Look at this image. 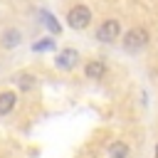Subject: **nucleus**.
<instances>
[{"mask_svg": "<svg viewBox=\"0 0 158 158\" xmlns=\"http://www.w3.org/2000/svg\"><path fill=\"white\" fill-rule=\"evenodd\" d=\"M148 44H151V30H148L146 25H133V27H128V30L121 35V47H123V52H128V54L143 52Z\"/></svg>", "mask_w": 158, "mask_h": 158, "instance_id": "1", "label": "nucleus"}, {"mask_svg": "<svg viewBox=\"0 0 158 158\" xmlns=\"http://www.w3.org/2000/svg\"><path fill=\"white\" fill-rule=\"evenodd\" d=\"M91 20H94V12H91V7L84 5V2L72 5V7L67 10V15H64L67 27H69V30H77V32H84V30L91 25Z\"/></svg>", "mask_w": 158, "mask_h": 158, "instance_id": "2", "label": "nucleus"}, {"mask_svg": "<svg viewBox=\"0 0 158 158\" xmlns=\"http://www.w3.org/2000/svg\"><path fill=\"white\" fill-rule=\"evenodd\" d=\"M118 37H121V22H118V17H106L94 30V40L101 42V44H111Z\"/></svg>", "mask_w": 158, "mask_h": 158, "instance_id": "3", "label": "nucleus"}, {"mask_svg": "<svg viewBox=\"0 0 158 158\" xmlns=\"http://www.w3.org/2000/svg\"><path fill=\"white\" fill-rule=\"evenodd\" d=\"M79 52L74 49V47H64V49H59L57 54H54V67L57 69H62V72H69V69H74L77 64H79Z\"/></svg>", "mask_w": 158, "mask_h": 158, "instance_id": "4", "label": "nucleus"}, {"mask_svg": "<svg viewBox=\"0 0 158 158\" xmlns=\"http://www.w3.org/2000/svg\"><path fill=\"white\" fill-rule=\"evenodd\" d=\"M106 72H109V67H106V62L99 59V57H94V59H89V62L84 64V77H86V79L99 81V79L106 77Z\"/></svg>", "mask_w": 158, "mask_h": 158, "instance_id": "5", "label": "nucleus"}, {"mask_svg": "<svg viewBox=\"0 0 158 158\" xmlns=\"http://www.w3.org/2000/svg\"><path fill=\"white\" fill-rule=\"evenodd\" d=\"M37 15H40V22L47 27V32H49L52 37H59V35H62V25H59V20L54 17V12H49V10L42 7Z\"/></svg>", "mask_w": 158, "mask_h": 158, "instance_id": "6", "label": "nucleus"}, {"mask_svg": "<svg viewBox=\"0 0 158 158\" xmlns=\"http://www.w3.org/2000/svg\"><path fill=\"white\" fill-rule=\"evenodd\" d=\"M20 42H22V32H20L17 27H5V30L0 32V44H2L5 49H15Z\"/></svg>", "mask_w": 158, "mask_h": 158, "instance_id": "7", "label": "nucleus"}, {"mask_svg": "<svg viewBox=\"0 0 158 158\" xmlns=\"http://www.w3.org/2000/svg\"><path fill=\"white\" fill-rule=\"evenodd\" d=\"M106 156H109V158H128V156H131V146H128L126 141L116 138V141H111V143L106 146Z\"/></svg>", "mask_w": 158, "mask_h": 158, "instance_id": "8", "label": "nucleus"}, {"mask_svg": "<svg viewBox=\"0 0 158 158\" xmlns=\"http://www.w3.org/2000/svg\"><path fill=\"white\" fill-rule=\"evenodd\" d=\"M15 106H17V94L10 89L0 91V116H10V111H15Z\"/></svg>", "mask_w": 158, "mask_h": 158, "instance_id": "9", "label": "nucleus"}, {"mask_svg": "<svg viewBox=\"0 0 158 158\" xmlns=\"http://www.w3.org/2000/svg\"><path fill=\"white\" fill-rule=\"evenodd\" d=\"M54 44H57V40L52 37V35H47V37H40L37 42H32V52H52L54 49Z\"/></svg>", "mask_w": 158, "mask_h": 158, "instance_id": "10", "label": "nucleus"}, {"mask_svg": "<svg viewBox=\"0 0 158 158\" xmlns=\"http://www.w3.org/2000/svg\"><path fill=\"white\" fill-rule=\"evenodd\" d=\"M35 79H37V77H35L32 72H20V74H15V84H17L22 91H30V89L35 86Z\"/></svg>", "mask_w": 158, "mask_h": 158, "instance_id": "11", "label": "nucleus"}, {"mask_svg": "<svg viewBox=\"0 0 158 158\" xmlns=\"http://www.w3.org/2000/svg\"><path fill=\"white\" fill-rule=\"evenodd\" d=\"M153 156H156V158H158V143H156V151H153Z\"/></svg>", "mask_w": 158, "mask_h": 158, "instance_id": "12", "label": "nucleus"}]
</instances>
